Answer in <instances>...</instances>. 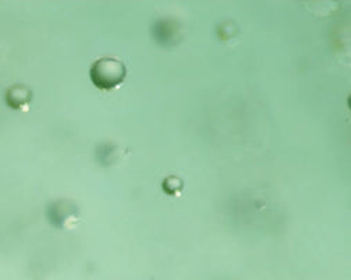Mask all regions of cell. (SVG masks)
<instances>
[{
	"label": "cell",
	"instance_id": "obj_1",
	"mask_svg": "<svg viewBox=\"0 0 351 280\" xmlns=\"http://www.w3.org/2000/svg\"><path fill=\"white\" fill-rule=\"evenodd\" d=\"M90 78L95 87L101 90H112L123 83L126 78V67L118 59L102 58L91 66Z\"/></svg>",
	"mask_w": 351,
	"mask_h": 280
},
{
	"label": "cell",
	"instance_id": "obj_2",
	"mask_svg": "<svg viewBox=\"0 0 351 280\" xmlns=\"http://www.w3.org/2000/svg\"><path fill=\"white\" fill-rule=\"evenodd\" d=\"M6 101L13 110H19L31 101V91L24 86H14L8 91Z\"/></svg>",
	"mask_w": 351,
	"mask_h": 280
}]
</instances>
